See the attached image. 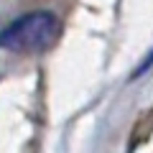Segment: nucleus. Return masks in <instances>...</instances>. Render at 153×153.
I'll return each mask as SVG.
<instances>
[{
	"label": "nucleus",
	"instance_id": "obj_2",
	"mask_svg": "<svg viewBox=\"0 0 153 153\" xmlns=\"http://www.w3.org/2000/svg\"><path fill=\"white\" fill-rule=\"evenodd\" d=\"M151 66H153V51H151V54H148V59H146V61H143V64H140V66H138V69H135V76H140L143 71H148V69H151Z\"/></svg>",
	"mask_w": 153,
	"mask_h": 153
},
{
	"label": "nucleus",
	"instance_id": "obj_1",
	"mask_svg": "<svg viewBox=\"0 0 153 153\" xmlns=\"http://www.w3.org/2000/svg\"><path fill=\"white\" fill-rule=\"evenodd\" d=\"M61 21L51 10H33L18 16L0 31V49L10 54H44L59 41Z\"/></svg>",
	"mask_w": 153,
	"mask_h": 153
}]
</instances>
